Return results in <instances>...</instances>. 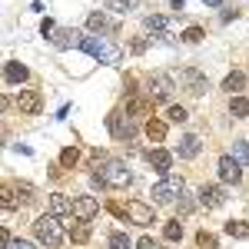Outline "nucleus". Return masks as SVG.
Listing matches in <instances>:
<instances>
[{
    "instance_id": "2",
    "label": "nucleus",
    "mask_w": 249,
    "mask_h": 249,
    "mask_svg": "<svg viewBox=\"0 0 249 249\" xmlns=\"http://www.w3.org/2000/svg\"><path fill=\"white\" fill-rule=\"evenodd\" d=\"M80 50H87L93 60L110 63V67L123 60V50H120L116 43H110V40H103V37H83V40H80Z\"/></svg>"
},
{
    "instance_id": "22",
    "label": "nucleus",
    "mask_w": 249,
    "mask_h": 249,
    "mask_svg": "<svg viewBox=\"0 0 249 249\" xmlns=\"http://www.w3.org/2000/svg\"><path fill=\"white\" fill-rule=\"evenodd\" d=\"M230 113L236 116V120L249 116V100H246V96H232V100H230Z\"/></svg>"
},
{
    "instance_id": "36",
    "label": "nucleus",
    "mask_w": 249,
    "mask_h": 249,
    "mask_svg": "<svg viewBox=\"0 0 249 249\" xmlns=\"http://www.w3.org/2000/svg\"><path fill=\"white\" fill-rule=\"evenodd\" d=\"M3 249H34V243H27V239H10Z\"/></svg>"
},
{
    "instance_id": "42",
    "label": "nucleus",
    "mask_w": 249,
    "mask_h": 249,
    "mask_svg": "<svg viewBox=\"0 0 249 249\" xmlns=\"http://www.w3.org/2000/svg\"><path fill=\"white\" fill-rule=\"evenodd\" d=\"M203 3H206V7H219L223 0H203Z\"/></svg>"
},
{
    "instance_id": "11",
    "label": "nucleus",
    "mask_w": 249,
    "mask_h": 249,
    "mask_svg": "<svg viewBox=\"0 0 249 249\" xmlns=\"http://www.w3.org/2000/svg\"><path fill=\"white\" fill-rule=\"evenodd\" d=\"M126 216L133 219L136 226H150V223H156L153 206H146V203H126Z\"/></svg>"
},
{
    "instance_id": "39",
    "label": "nucleus",
    "mask_w": 249,
    "mask_h": 249,
    "mask_svg": "<svg viewBox=\"0 0 249 249\" xmlns=\"http://www.w3.org/2000/svg\"><path fill=\"white\" fill-rule=\"evenodd\" d=\"M190 210H193V199L183 193V196H179V213H190Z\"/></svg>"
},
{
    "instance_id": "27",
    "label": "nucleus",
    "mask_w": 249,
    "mask_h": 249,
    "mask_svg": "<svg viewBox=\"0 0 249 249\" xmlns=\"http://www.w3.org/2000/svg\"><path fill=\"white\" fill-rule=\"evenodd\" d=\"M107 246H110V249H130L133 243H130V236H126V232H110Z\"/></svg>"
},
{
    "instance_id": "30",
    "label": "nucleus",
    "mask_w": 249,
    "mask_h": 249,
    "mask_svg": "<svg viewBox=\"0 0 249 249\" xmlns=\"http://www.w3.org/2000/svg\"><path fill=\"white\" fill-rule=\"evenodd\" d=\"M14 190H17V203H30L34 199V186L30 183H17Z\"/></svg>"
},
{
    "instance_id": "37",
    "label": "nucleus",
    "mask_w": 249,
    "mask_h": 249,
    "mask_svg": "<svg viewBox=\"0 0 249 249\" xmlns=\"http://www.w3.org/2000/svg\"><path fill=\"white\" fill-rule=\"evenodd\" d=\"M40 34H43V37H50V34H57V27H53V20H43V23H40Z\"/></svg>"
},
{
    "instance_id": "10",
    "label": "nucleus",
    "mask_w": 249,
    "mask_h": 249,
    "mask_svg": "<svg viewBox=\"0 0 249 249\" xmlns=\"http://www.w3.org/2000/svg\"><path fill=\"white\" fill-rule=\"evenodd\" d=\"M216 170H219V179H223V183H232V186H236V183L243 179V166H239L232 156H219V166H216Z\"/></svg>"
},
{
    "instance_id": "18",
    "label": "nucleus",
    "mask_w": 249,
    "mask_h": 249,
    "mask_svg": "<svg viewBox=\"0 0 249 249\" xmlns=\"http://www.w3.org/2000/svg\"><path fill=\"white\" fill-rule=\"evenodd\" d=\"M80 34H77V30H67V27H63V30H57V34H53V37H50V40H53V47H57V50H67V47H73V43H77V47H80Z\"/></svg>"
},
{
    "instance_id": "21",
    "label": "nucleus",
    "mask_w": 249,
    "mask_h": 249,
    "mask_svg": "<svg viewBox=\"0 0 249 249\" xmlns=\"http://www.w3.org/2000/svg\"><path fill=\"white\" fill-rule=\"evenodd\" d=\"M223 90H226V93H239V90H246V77H243L239 70H232L230 77L223 80Z\"/></svg>"
},
{
    "instance_id": "28",
    "label": "nucleus",
    "mask_w": 249,
    "mask_h": 249,
    "mask_svg": "<svg viewBox=\"0 0 249 249\" xmlns=\"http://www.w3.org/2000/svg\"><path fill=\"white\" fill-rule=\"evenodd\" d=\"M70 239H73V243H87V239H90V226H87V223H73V226H70Z\"/></svg>"
},
{
    "instance_id": "9",
    "label": "nucleus",
    "mask_w": 249,
    "mask_h": 249,
    "mask_svg": "<svg viewBox=\"0 0 249 249\" xmlns=\"http://www.w3.org/2000/svg\"><path fill=\"white\" fill-rule=\"evenodd\" d=\"M96 213H100L96 196H77V199H73V216H77L80 223H90Z\"/></svg>"
},
{
    "instance_id": "33",
    "label": "nucleus",
    "mask_w": 249,
    "mask_h": 249,
    "mask_svg": "<svg viewBox=\"0 0 249 249\" xmlns=\"http://www.w3.org/2000/svg\"><path fill=\"white\" fill-rule=\"evenodd\" d=\"M173 120V123H186L190 120V113H186V107H170V113H166Z\"/></svg>"
},
{
    "instance_id": "13",
    "label": "nucleus",
    "mask_w": 249,
    "mask_h": 249,
    "mask_svg": "<svg viewBox=\"0 0 249 249\" xmlns=\"http://www.w3.org/2000/svg\"><path fill=\"white\" fill-rule=\"evenodd\" d=\"M223 199H226V193H223V186H216V183H210V186H203V190H199V203H203L206 210L223 206Z\"/></svg>"
},
{
    "instance_id": "40",
    "label": "nucleus",
    "mask_w": 249,
    "mask_h": 249,
    "mask_svg": "<svg viewBox=\"0 0 249 249\" xmlns=\"http://www.w3.org/2000/svg\"><path fill=\"white\" fill-rule=\"evenodd\" d=\"M136 249H160L153 243V239H150V236H143V239H140V243H136Z\"/></svg>"
},
{
    "instance_id": "4",
    "label": "nucleus",
    "mask_w": 249,
    "mask_h": 249,
    "mask_svg": "<svg viewBox=\"0 0 249 249\" xmlns=\"http://www.w3.org/2000/svg\"><path fill=\"white\" fill-rule=\"evenodd\" d=\"M183 190H186L183 176H163L153 186V203H173L176 196H183Z\"/></svg>"
},
{
    "instance_id": "16",
    "label": "nucleus",
    "mask_w": 249,
    "mask_h": 249,
    "mask_svg": "<svg viewBox=\"0 0 249 249\" xmlns=\"http://www.w3.org/2000/svg\"><path fill=\"white\" fill-rule=\"evenodd\" d=\"M126 113L130 116H153V100L150 96H130L126 100Z\"/></svg>"
},
{
    "instance_id": "8",
    "label": "nucleus",
    "mask_w": 249,
    "mask_h": 249,
    "mask_svg": "<svg viewBox=\"0 0 249 249\" xmlns=\"http://www.w3.org/2000/svg\"><path fill=\"white\" fill-rule=\"evenodd\" d=\"M173 93V77L170 73H153L150 77V100L160 103V100H170Z\"/></svg>"
},
{
    "instance_id": "15",
    "label": "nucleus",
    "mask_w": 249,
    "mask_h": 249,
    "mask_svg": "<svg viewBox=\"0 0 249 249\" xmlns=\"http://www.w3.org/2000/svg\"><path fill=\"white\" fill-rule=\"evenodd\" d=\"M199 150H203V143H199V136H193V133L176 143V156L179 160H193V156H199Z\"/></svg>"
},
{
    "instance_id": "32",
    "label": "nucleus",
    "mask_w": 249,
    "mask_h": 249,
    "mask_svg": "<svg viewBox=\"0 0 249 249\" xmlns=\"http://www.w3.org/2000/svg\"><path fill=\"white\" fill-rule=\"evenodd\" d=\"M14 193H17V190H10V186H3V190H0V203H3L7 210H14V206H17V196H14Z\"/></svg>"
},
{
    "instance_id": "41",
    "label": "nucleus",
    "mask_w": 249,
    "mask_h": 249,
    "mask_svg": "<svg viewBox=\"0 0 249 249\" xmlns=\"http://www.w3.org/2000/svg\"><path fill=\"white\" fill-rule=\"evenodd\" d=\"M110 213H113V216H126V206H120V203H110Z\"/></svg>"
},
{
    "instance_id": "1",
    "label": "nucleus",
    "mask_w": 249,
    "mask_h": 249,
    "mask_svg": "<svg viewBox=\"0 0 249 249\" xmlns=\"http://www.w3.org/2000/svg\"><path fill=\"white\" fill-rule=\"evenodd\" d=\"M130 179H133V173H130V166H126L123 160H110V163H107V166L93 176L96 186H113V190L130 186Z\"/></svg>"
},
{
    "instance_id": "14",
    "label": "nucleus",
    "mask_w": 249,
    "mask_h": 249,
    "mask_svg": "<svg viewBox=\"0 0 249 249\" xmlns=\"http://www.w3.org/2000/svg\"><path fill=\"white\" fill-rule=\"evenodd\" d=\"M146 163L153 166L156 173H163V176H170V166H173V153H166V150H150L146 153Z\"/></svg>"
},
{
    "instance_id": "31",
    "label": "nucleus",
    "mask_w": 249,
    "mask_h": 249,
    "mask_svg": "<svg viewBox=\"0 0 249 249\" xmlns=\"http://www.w3.org/2000/svg\"><path fill=\"white\" fill-rule=\"evenodd\" d=\"M203 37H206L203 27H186V30H183V40H186V43H199Z\"/></svg>"
},
{
    "instance_id": "12",
    "label": "nucleus",
    "mask_w": 249,
    "mask_h": 249,
    "mask_svg": "<svg viewBox=\"0 0 249 249\" xmlns=\"http://www.w3.org/2000/svg\"><path fill=\"white\" fill-rule=\"evenodd\" d=\"M87 27H90L93 34H116V30H120V27H116L113 20L103 14V10H93V14L87 17Z\"/></svg>"
},
{
    "instance_id": "38",
    "label": "nucleus",
    "mask_w": 249,
    "mask_h": 249,
    "mask_svg": "<svg viewBox=\"0 0 249 249\" xmlns=\"http://www.w3.org/2000/svg\"><path fill=\"white\" fill-rule=\"evenodd\" d=\"M146 47H150V40H143V37H136V40H133V53H143Z\"/></svg>"
},
{
    "instance_id": "34",
    "label": "nucleus",
    "mask_w": 249,
    "mask_h": 249,
    "mask_svg": "<svg viewBox=\"0 0 249 249\" xmlns=\"http://www.w3.org/2000/svg\"><path fill=\"white\" fill-rule=\"evenodd\" d=\"M196 243L203 249H216V236L213 232H206V230H199V236H196Z\"/></svg>"
},
{
    "instance_id": "35",
    "label": "nucleus",
    "mask_w": 249,
    "mask_h": 249,
    "mask_svg": "<svg viewBox=\"0 0 249 249\" xmlns=\"http://www.w3.org/2000/svg\"><path fill=\"white\" fill-rule=\"evenodd\" d=\"M146 27H150V30H163V27H170V20L153 14V17H146Z\"/></svg>"
},
{
    "instance_id": "6",
    "label": "nucleus",
    "mask_w": 249,
    "mask_h": 249,
    "mask_svg": "<svg viewBox=\"0 0 249 249\" xmlns=\"http://www.w3.org/2000/svg\"><path fill=\"white\" fill-rule=\"evenodd\" d=\"M17 110L23 116H37L40 110H43V96H40L37 90H20L17 93Z\"/></svg>"
},
{
    "instance_id": "3",
    "label": "nucleus",
    "mask_w": 249,
    "mask_h": 249,
    "mask_svg": "<svg viewBox=\"0 0 249 249\" xmlns=\"http://www.w3.org/2000/svg\"><path fill=\"white\" fill-rule=\"evenodd\" d=\"M34 236H37V243H43L47 249H57L60 243H63L60 219H57V216H40L37 223H34Z\"/></svg>"
},
{
    "instance_id": "29",
    "label": "nucleus",
    "mask_w": 249,
    "mask_h": 249,
    "mask_svg": "<svg viewBox=\"0 0 249 249\" xmlns=\"http://www.w3.org/2000/svg\"><path fill=\"white\" fill-rule=\"evenodd\" d=\"M163 236H166L170 243H176V239H183V223H179V219H173V223H166V226H163Z\"/></svg>"
},
{
    "instance_id": "5",
    "label": "nucleus",
    "mask_w": 249,
    "mask_h": 249,
    "mask_svg": "<svg viewBox=\"0 0 249 249\" xmlns=\"http://www.w3.org/2000/svg\"><path fill=\"white\" fill-rule=\"evenodd\" d=\"M107 126H110V133L116 140H133L136 136V116L130 113H110L107 116Z\"/></svg>"
},
{
    "instance_id": "7",
    "label": "nucleus",
    "mask_w": 249,
    "mask_h": 249,
    "mask_svg": "<svg viewBox=\"0 0 249 249\" xmlns=\"http://www.w3.org/2000/svg\"><path fill=\"white\" fill-rule=\"evenodd\" d=\"M179 83H183V90L193 96H203L206 93V77L199 73V70H193V67H186L183 73H179Z\"/></svg>"
},
{
    "instance_id": "24",
    "label": "nucleus",
    "mask_w": 249,
    "mask_h": 249,
    "mask_svg": "<svg viewBox=\"0 0 249 249\" xmlns=\"http://www.w3.org/2000/svg\"><path fill=\"white\" fill-rule=\"evenodd\" d=\"M140 7V0H107V10H116V14H130Z\"/></svg>"
},
{
    "instance_id": "23",
    "label": "nucleus",
    "mask_w": 249,
    "mask_h": 249,
    "mask_svg": "<svg viewBox=\"0 0 249 249\" xmlns=\"http://www.w3.org/2000/svg\"><path fill=\"white\" fill-rule=\"evenodd\" d=\"M232 160L243 166V163H249V140H236L232 143Z\"/></svg>"
},
{
    "instance_id": "19",
    "label": "nucleus",
    "mask_w": 249,
    "mask_h": 249,
    "mask_svg": "<svg viewBox=\"0 0 249 249\" xmlns=\"http://www.w3.org/2000/svg\"><path fill=\"white\" fill-rule=\"evenodd\" d=\"M3 77H7V83H23V80L30 77V73H27V67H23V63L10 60V63L3 67Z\"/></svg>"
},
{
    "instance_id": "26",
    "label": "nucleus",
    "mask_w": 249,
    "mask_h": 249,
    "mask_svg": "<svg viewBox=\"0 0 249 249\" xmlns=\"http://www.w3.org/2000/svg\"><path fill=\"white\" fill-rule=\"evenodd\" d=\"M77 160H80L77 146H67V150L60 153V166H63V170H73V166H77Z\"/></svg>"
},
{
    "instance_id": "17",
    "label": "nucleus",
    "mask_w": 249,
    "mask_h": 249,
    "mask_svg": "<svg viewBox=\"0 0 249 249\" xmlns=\"http://www.w3.org/2000/svg\"><path fill=\"white\" fill-rule=\"evenodd\" d=\"M67 213H73V203H70L63 193H53V196H50V216L60 219V216H67Z\"/></svg>"
},
{
    "instance_id": "20",
    "label": "nucleus",
    "mask_w": 249,
    "mask_h": 249,
    "mask_svg": "<svg viewBox=\"0 0 249 249\" xmlns=\"http://www.w3.org/2000/svg\"><path fill=\"white\" fill-rule=\"evenodd\" d=\"M146 136H150V143H163V140H166V123L156 120V116H150V120H146Z\"/></svg>"
},
{
    "instance_id": "25",
    "label": "nucleus",
    "mask_w": 249,
    "mask_h": 249,
    "mask_svg": "<svg viewBox=\"0 0 249 249\" xmlns=\"http://www.w3.org/2000/svg\"><path fill=\"white\" fill-rule=\"evenodd\" d=\"M226 232H230L232 239H249V226H246V223H239V219L226 223Z\"/></svg>"
}]
</instances>
